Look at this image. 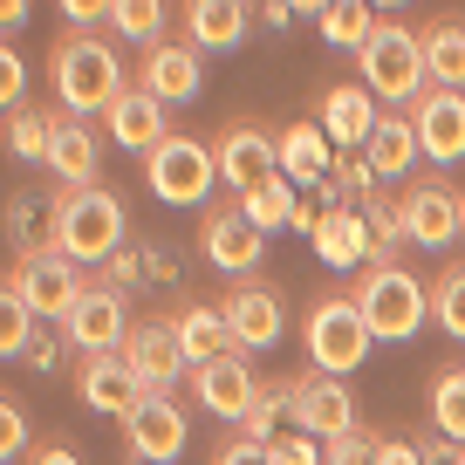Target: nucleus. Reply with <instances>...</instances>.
<instances>
[{"instance_id": "1", "label": "nucleus", "mask_w": 465, "mask_h": 465, "mask_svg": "<svg viewBox=\"0 0 465 465\" xmlns=\"http://www.w3.org/2000/svg\"><path fill=\"white\" fill-rule=\"evenodd\" d=\"M48 75H55V96H62L69 116H103L116 96H124V62H116V48L103 42V35H89V28H75L69 42H55Z\"/></svg>"}, {"instance_id": "2", "label": "nucleus", "mask_w": 465, "mask_h": 465, "mask_svg": "<svg viewBox=\"0 0 465 465\" xmlns=\"http://www.w3.org/2000/svg\"><path fill=\"white\" fill-rule=\"evenodd\" d=\"M62 226H55V253H69L75 267H110L124 253V199L103 185H83V192H62L55 199Z\"/></svg>"}, {"instance_id": "3", "label": "nucleus", "mask_w": 465, "mask_h": 465, "mask_svg": "<svg viewBox=\"0 0 465 465\" xmlns=\"http://www.w3.org/2000/svg\"><path fill=\"white\" fill-rule=\"evenodd\" d=\"M356 308H363V322H370V335H377V342H411V335L431 322V288H424L411 267L383 261V267H363Z\"/></svg>"}, {"instance_id": "4", "label": "nucleus", "mask_w": 465, "mask_h": 465, "mask_svg": "<svg viewBox=\"0 0 465 465\" xmlns=\"http://www.w3.org/2000/svg\"><path fill=\"white\" fill-rule=\"evenodd\" d=\"M356 69H363V89L383 103H418L424 89H431V75H424V42L411 28H397V21H377V35L363 42V55H356Z\"/></svg>"}, {"instance_id": "5", "label": "nucleus", "mask_w": 465, "mask_h": 465, "mask_svg": "<svg viewBox=\"0 0 465 465\" xmlns=\"http://www.w3.org/2000/svg\"><path fill=\"white\" fill-rule=\"evenodd\" d=\"M302 342H308V363H315L322 377H349V370H363V356H370V342H377V335H370L356 294H335V302H315Z\"/></svg>"}, {"instance_id": "6", "label": "nucleus", "mask_w": 465, "mask_h": 465, "mask_svg": "<svg viewBox=\"0 0 465 465\" xmlns=\"http://www.w3.org/2000/svg\"><path fill=\"white\" fill-rule=\"evenodd\" d=\"M144 178L164 205H205L213 185H219V151L199 144V137H164L144 158Z\"/></svg>"}, {"instance_id": "7", "label": "nucleus", "mask_w": 465, "mask_h": 465, "mask_svg": "<svg viewBox=\"0 0 465 465\" xmlns=\"http://www.w3.org/2000/svg\"><path fill=\"white\" fill-rule=\"evenodd\" d=\"M213 151H219V185H226L232 199H247V192H261V185L281 178V137H267L261 124H226Z\"/></svg>"}, {"instance_id": "8", "label": "nucleus", "mask_w": 465, "mask_h": 465, "mask_svg": "<svg viewBox=\"0 0 465 465\" xmlns=\"http://www.w3.org/2000/svg\"><path fill=\"white\" fill-rule=\"evenodd\" d=\"M7 288H15V294H21V302H28L42 322H69V308L83 302L89 281L75 274L69 253H21V267L7 274Z\"/></svg>"}, {"instance_id": "9", "label": "nucleus", "mask_w": 465, "mask_h": 465, "mask_svg": "<svg viewBox=\"0 0 465 465\" xmlns=\"http://www.w3.org/2000/svg\"><path fill=\"white\" fill-rule=\"evenodd\" d=\"M131 308H124V288H110V281H89L83 302L69 308V322H62V335H69L83 356H110V349L131 342L137 322H124Z\"/></svg>"}, {"instance_id": "10", "label": "nucleus", "mask_w": 465, "mask_h": 465, "mask_svg": "<svg viewBox=\"0 0 465 465\" xmlns=\"http://www.w3.org/2000/svg\"><path fill=\"white\" fill-rule=\"evenodd\" d=\"M199 247H205V261H213L219 274H240V281H253V267L267 261V232L253 226V219L240 213V205H219V213H205Z\"/></svg>"}, {"instance_id": "11", "label": "nucleus", "mask_w": 465, "mask_h": 465, "mask_svg": "<svg viewBox=\"0 0 465 465\" xmlns=\"http://www.w3.org/2000/svg\"><path fill=\"white\" fill-rule=\"evenodd\" d=\"M294 431L308 438H342L356 431V397H349L342 377H322V370H308V377H294Z\"/></svg>"}, {"instance_id": "12", "label": "nucleus", "mask_w": 465, "mask_h": 465, "mask_svg": "<svg viewBox=\"0 0 465 465\" xmlns=\"http://www.w3.org/2000/svg\"><path fill=\"white\" fill-rule=\"evenodd\" d=\"M124 445H131V459H151V465H172L178 451H185V404L164 391H151L144 404L124 418Z\"/></svg>"}, {"instance_id": "13", "label": "nucleus", "mask_w": 465, "mask_h": 465, "mask_svg": "<svg viewBox=\"0 0 465 465\" xmlns=\"http://www.w3.org/2000/svg\"><path fill=\"white\" fill-rule=\"evenodd\" d=\"M75 397H83L89 411H103V418H131L151 391H144V377L124 363V349H110V356H83V370H75Z\"/></svg>"}, {"instance_id": "14", "label": "nucleus", "mask_w": 465, "mask_h": 465, "mask_svg": "<svg viewBox=\"0 0 465 465\" xmlns=\"http://www.w3.org/2000/svg\"><path fill=\"white\" fill-rule=\"evenodd\" d=\"M219 315H226V329H232V342L247 349H274L281 335H288V315H281V294L267 288V281H240V288L219 302Z\"/></svg>"}, {"instance_id": "15", "label": "nucleus", "mask_w": 465, "mask_h": 465, "mask_svg": "<svg viewBox=\"0 0 465 465\" xmlns=\"http://www.w3.org/2000/svg\"><path fill=\"white\" fill-rule=\"evenodd\" d=\"M192 391H199V404L213 411V418L240 424V418H247V411H253V397L267 391V383L253 377V363H247V349H232V356H219V363L192 370Z\"/></svg>"}, {"instance_id": "16", "label": "nucleus", "mask_w": 465, "mask_h": 465, "mask_svg": "<svg viewBox=\"0 0 465 465\" xmlns=\"http://www.w3.org/2000/svg\"><path fill=\"white\" fill-rule=\"evenodd\" d=\"M411 124H418V144L431 164H459L465 158V96L459 89H424L411 103Z\"/></svg>"}, {"instance_id": "17", "label": "nucleus", "mask_w": 465, "mask_h": 465, "mask_svg": "<svg viewBox=\"0 0 465 465\" xmlns=\"http://www.w3.org/2000/svg\"><path fill=\"white\" fill-rule=\"evenodd\" d=\"M404 232H411V247H451V240L465 232V192L411 185L404 192Z\"/></svg>"}, {"instance_id": "18", "label": "nucleus", "mask_w": 465, "mask_h": 465, "mask_svg": "<svg viewBox=\"0 0 465 465\" xmlns=\"http://www.w3.org/2000/svg\"><path fill=\"white\" fill-rule=\"evenodd\" d=\"M103 131H110V144H124V151H137V158H151V151L164 144V103L151 96L144 83H124V96L103 110Z\"/></svg>"}, {"instance_id": "19", "label": "nucleus", "mask_w": 465, "mask_h": 465, "mask_svg": "<svg viewBox=\"0 0 465 465\" xmlns=\"http://www.w3.org/2000/svg\"><path fill=\"white\" fill-rule=\"evenodd\" d=\"M137 83H144L158 103H192V96L205 89V55H199L192 42H158V48H144Z\"/></svg>"}, {"instance_id": "20", "label": "nucleus", "mask_w": 465, "mask_h": 465, "mask_svg": "<svg viewBox=\"0 0 465 465\" xmlns=\"http://www.w3.org/2000/svg\"><path fill=\"white\" fill-rule=\"evenodd\" d=\"M315 124L329 131V144H335V151H363L370 137H377L383 110H377V96H370L363 83H335L329 96H322V116H315Z\"/></svg>"}, {"instance_id": "21", "label": "nucleus", "mask_w": 465, "mask_h": 465, "mask_svg": "<svg viewBox=\"0 0 465 465\" xmlns=\"http://www.w3.org/2000/svg\"><path fill=\"white\" fill-rule=\"evenodd\" d=\"M370 253H377V240H370L363 205H322L315 261H322V267H370Z\"/></svg>"}, {"instance_id": "22", "label": "nucleus", "mask_w": 465, "mask_h": 465, "mask_svg": "<svg viewBox=\"0 0 465 465\" xmlns=\"http://www.w3.org/2000/svg\"><path fill=\"white\" fill-rule=\"evenodd\" d=\"M247 0H185V42L199 55H232L247 42Z\"/></svg>"}, {"instance_id": "23", "label": "nucleus", "mask_w": 465, "mask_h": 465, "mask_svg": "<svg viewBox=\"0 0 465 465\" xmlns=\"http://www.w3.org/2000/svg\"><path fill=\"white\" fill-rule=\"evenodd\" d=\"M124 363L144 377V391H164L178 370H192L185 349H178V329H172V322H137L131 342H124Z\"/></svg>"}, {"instance_id": "24", "label": "nucleus", "mask_w": 465, "mask_h": 465, "mask_svg": "<svg viewBox=\"0 0 465 465\" xmlns=\"http://www.w3.org/2000/svg\"><path fill=\"white\" fill-rule=\"evenodd\" d=\"M48 164H55L62 192H83V185H96V172H103V151H96V131H89L83 116H69V110H62V124H55V151H48Z\"/></svg>"}, {"instance_id": "25", "label": "nucleus", "mask_w": 465, "mask_h": 465, "mask_svg": "<svg viewBox=\"0 0 465 465\" xmlns=\"http://www.w3.org/2000/svg\"><path fill=\"white\" fill-rule=\"evenodd\" d=\"M329 131L322 124H288L281 131V178H294V185H322V178L335 172L329 164Z\"/></svg>"}, {"instance_id": "26", "label": "nucleus", "mask_w": 465, "mask_h": 465, "mask_svg": "<svg viewBox=\"0 0 465 465\" xmlns=\"http://www.w3.org/2000/svg\"><path fill=\"white\" fill-rule=\"evenodd\" d=\"M363 158H370V172H377V178H404L411 164L424 158V144H418V124H411L404 110H391V116L377 124V137L363 144Z\"/></svg>"}, {"instance_id": "27", "label": "nucleus", "mask_w": 465, "mask_h": 465, "mask_svg": "<svg viewBox=\"0 0 465 465\" xmlns=\"http://www.w3.org/2000/svg\"><path fill=\"white\" fill-rule=\"evenodd\" d=\"M172 329H178V349H185V363H192V370H205V363H219V356H232V349H240L219 308H185Z\"/></svg>"}, {"instance_id": "28", "label": "nucleus", "mask_w": 465, "mask_h": 465, "mask_svg": "<svg viewBox=\"0 0 465 465\" xmlns=\"http://www.w3.org/2000/svg\"><path fill=\"white\" fill-rule=\"evenodd\" d=\"M424 42V75H431V89H465V21H431V28L418 35Z\"/></svg>"}, {"instance_id": "29", "label": "nucleus", "mask_w": 465, "mask_h": 465, "mask_svg": "<svg viewBox=\"0 0 465 465\" xmlns=\"http://www.w3.org/2000/svg\"><path fill=\"white\" fill-rule=\"evenodd\" d=\"M55 226H62V213H55V199H42V192H28V199L7 205V232H15L28 253H55Z\"/></svg>"}, {"instance_id": "30", "label": "nucleus", "mask_w": 465, "mask_h": 465, "mask_svg": "<svg viewBox=\"0 0 465 465\" xmlns=\"http://www.w3.org/2000/svg\"><path fill=\"white\" fill-rule=\"evenodd\" d=\"M315 28H322V42H329V48L363 55V42L377 35V7H370V0H329V15H322Z\"/></svg>"}, {"instance_id": "31", "label": "nucleus", "mask_w": 465, "mask_h": 465, "mask_svg": "<svg viewBox=\"0 0 465 465\" xmlns=\"http://www.w3.org/2000/svg\"><path fill=\"white\" fill-rule=\"evenodd\" d=\"M164 15H172V0H116L110 7V28L137 48H158L164 42Z\"/></svg>"}, {"instance_id": "32", "label": "nucleus", "mask_w": 465, "mask_h": 465, "mask_svg": "<svg viewBox=\"0 0 465 465\" xmlns=\"http://www.w3.org/2000/svg\"><path fill=\"white\" fill-rule=\"evenodd\" d=\"M55 124H62V116H48V110H15V116H7V151L28 158V164H48V151H55Z\"/></svg>"}, {"instance_id": "33", "label": "nucleus", "mask_w": 465, "mask_h": 465, "mask_svg": "<svg viewBox=\"0 0 465 465\" xmlns=\"http://www.w3.org/2000/svg\"><path fill=\"white\" fill-rule=\"evenodd\" d=\"M281 418H294V383H267V391L253 397V411L240 418V438L274 445V438H281Z\"/></svg>"}, {"instance_id": "34", "label": "nucleus", "mask_w": 465, "mask_h": 465, "mask_svg": "<svg viewBox=\"0 0 465 465\" xmlns=\"http://www.w3.org/2000/svg\"><path fill=\"white\" fill-rule=\"evenodd\" d=\"M431 424H438V438L465 445V370H438L431 377Z\"/></svg>"}, {"instance_id": "35", "label": "nucleus", "mask_w": 465, "mask_h": 465, "mask_svg": "<svg viewBox=\"0 0 465 465\" xmlns=\"http://www.w3.org/2000/svg\"><path fill=\"white\" fill-rule=\"evenodd\" d=\"M294 178H274V185H261V192H247V199H240V213L253 219V226L261 232H274V226H294Z\"/></svg>"}, {"instance_id": "36", "label": "nucleus", "mask_w": 465, "mask_h": 465, "mask_svg": "<svg viewBox=\"0 0 465 465\" xmlns=\"http://www.w3.org/2000/svg\"><path fill=\"white\" fill-rule=\"evenodd\" d=\"M431 322L451 342H465V267H445V274L431 281Z\"/></svg>"}, {"instance_id": "37", "label": "nucleus", "mask_w": 465, "mask_h": 465, "mask_svg": "<svg viewBox=\"0 0 465 465\" xmlns=\"http://www.w3.org/2000/svg\"><path fill=\"white\" fill-rule=\"evenodd\" d=\"M377 451H383V438L356 424V431H342V438L322 445V465H377Z\"/></svg>"}, {"instance_id": "38", "label": "nucleus", "mask_w": 465, "mask_h": 465, "mask_svg": "<svg viewBox=\"0 0 465 465\" xmlns=\"http://www.w3.org/2000/svg\"><path fill=\"white\" fill-rule=\"evenodd\" d=\"M21 451H28V411H21L15 397H7V404H0V459L15 465Z\"/></svg>"}, {"instance_id": "39", "label": "nucleus", "mask_w": 465, "mask_h": 465, "mask_svg": "<svg viewBox=\"0 0 465 465\" xmlns=\"http://www.w3.org/2000/svg\"><path fill=\"white\" fill-rule=\"evenodd\" d=\"M267 451H274V465H322V438H308V431H281Z\"/></svg>"}, {"instance_id": "40", "label": "nucleus", "mask_w": 465, "mask_h": 465, "mask_svg": "<svg viewBox=\"0 0 465 465\" xmlns=\"http://www.w3.org/2000/svg\"><path fill=\"white\" fill-rule=\"evenodd\" d=\"M0 96H7V116H15V110H21V96H28V69H21L15 48L0 55Z\"/></svg>"}, {"instance_id": "41", "label": "nucleus", "mask_w": 465, "mask_h": 465, "mask_svg": "<svg viewBox=\"0 0 465 465\" xmlns=\"http://www.w3.org/2000/svg\"><path fill=\"white\" fill-rule=\"evenodd\" d=\"M213 465H274V451L253 445V438H232V445H219V459H213Z\"/></svg>"}, {"instance_id": "42", "label": "nucleus", "mask_w": 465, "mask_h": 465, "mask_svg": "<svg viewBox=\"0 0 465 465\" xmlns=\"http://www.w3.org/2000/svg\"><path fill=\"white\" fill-rule=\"evenodd\" d=\"M55 7L75 21V28H96V21H110V7H116V0H55Z\"/></svg>"}, {"instance_id": "43", "label": "nucleus", "mask_w": 465, "mask_h": 465, "mask_svg": "<svg viewBox=\"0 0 465 465\" xmlns=\"http://www.w3.org/2000/svg\"><path fill=\"white\" fill-rule=\"evenodd\" d=\"M377 465H424V445H411V438H383Z\"/></svg>"}, {"instance_id": "44", "label": "nucleus", "mask_w": 465, "mask_h": 465, "mask_svg": "<svg viewBox=\"0 0 465 465\" xmlns=\"http://www.w3.org/2000/svg\"><path fill=\"white\" fill-rule=\"evenodd\" d=\"M0 28H7V35L28 28V0H0Z\"/></svg>"}, {"instance_id": "45", "label": "nucleus", "mask_w": 465, "mask_h": 465, "mask_svg": "<svg viewBox=\"0 0 465 465\" xmlns=\"http://www.w3.org/2000/svg\"><path fill=\"white\" fill-rule=\"evenodd\" d=\"M28 465H83V459H75V451L69 445H42V451H35V459Z\"/></svg>"}, {"instance_id": "46", "label": "nucleus", "mask_w": 465, "mask_h": 465, "mask_svg": "<svg viewBox=\"0 0 465 465\" xmlns=\"http://www.w3.org/2000/svg\"><path fill=\"white\" fill-rule=\"evenodd\" d=\"M261 21H267V28H288L294 7H288V0H261Z\"/></svg>"}, {"instance_id": "47", "label": "nucleus", "mask_w": 465, "mask_h": 465, "mask_svg": "<svg viewBox=\"0 0 465 465\" xmlns=\"http://www.w3.org/2000/svg\"><path fill=\"white\" fill-rule=\"evenodd\" d=\"M28 363L35 370H55V342H48V335H35V342H28Z\"/></svg>"}, {"instance_id": "48", "label": "nucleus", "mask_w": 465, "mask_h": 465, "mask_svg": "<svg viewBox=\"0 0 465 465\" xmlns=\"http://www.w3.org/2000/svg\"><path fill=\"white\" fill-rule=\"evenodd\" d=\"M288 7H294V15H315V21L329 15V0H288Z\"/></svg>"}, {"instance_id": "49", "label": "nucleus", "mask_w": 465, "mask_h": 465, "mask_svg": "<svg viewBox=\"0 0 465 465\" xmlns=\"http://www.w3.org/2000/svg\"><path fill=\"white\" fill-rule=\"evenodd\" d=\"M370 7H404V0H370Z\"/></svg>"}, {"instance_id": "50", "label": "nucleus", "mask_w": 465, "mask_h": 465, "mask_svg": "<svg viewBox=\"0 0 465 465\" xmlns=\"http://www.w3.org/2000/svg\"><path fill=\"white\" fill-rule=\"evenodd\" d=\"M131 465H151V459H131Z\"/></svg>"}]
</instances>
